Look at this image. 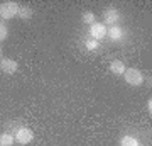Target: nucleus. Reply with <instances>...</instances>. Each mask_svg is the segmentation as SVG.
Instances as JSON below:
<instances>
[{
	"mask_svg": "<svg viewBox=\"0 0 152 146\" xmlns=\"http://www.w3.org/2000/svg\"><path fill=\"white\" fill-rule=\"evenodd\" d=\"M20 5L17 2H2L0 4V17L2 19H12V17H17V12H19Z\"/></svg>",
	"mask_w": 152,
	"mask_h": 146,
	"instance_id": "nucleus-1",
	"label": "nucleus"
},
{
	"mask_svg": "<svg viewBox=\"0 0 152 146\" xmlns=\"http://www.w3.org/2000/svg\"><path fill=\"white\" fill-rule=\"evenodd\" d=\"M124 78H125V82L132 87H139V85H142V82H144L142 71L135 70V68H127V70L124 71Z\"/></svg>",
	"mask_w": 152,
	"mask_h": 146,
	"instance_id": "nucleus-2",
	"label": "nucleus"
},
{
	"mask_svg": "<svg viewBox=\"0 0 152 146\" xmlns=\"http://www.w3.org/2000/svg\"><path fill=\"white\" fill-rule=\"evenodd\" d=\"M120 19H122V16H120V12L115 9V7H107L103 12V21L105 24H110V27L112 26H118Z\"/></svg>",
	"mask_w": 152,
	"mask_h": 146,
	"instance_id": "nucleus-3",
	"label": "nucleus"
},
{
	"mask_svg": "<svg viewBox=\"0 0 152 146\" xmlns=\"http://www.w3.org/2000/svg\"><path fill=\"white\" fill-rule=\"evenodd\" d=\"M107 29H108V27L105 26V24L95 22V24L90 26V36H91V39H95V41H100V39L107 38Z\"/></svg>",
	"mask_w": 152,
	"mask_h": 146,
	"instance_id": "nucleus-4",
	"label": "nucleus"
},
{
	"mask_svg": "<svg viewBox=\"0 0 152 146\" xmlns=\"http://www.w3.org/2000/svg\"><path fill=\"white\" fill-rule=\"evenodd\" d=\"M34 139V133L29 127H19L15 131V141L20 145H29Z\"/></svg>",
	"mask_w": 152,
	"mask_h": 146,
	"instance_id": "nucleus-5",
	"label": "nucleus"
},
{
	"mask_svg": "<svg viewBox=\"0 0 152 146\" xmlns=\"http://www.w3.org/2000/svg\"><path fill=\"white\" fill-rule=\"evenodd\" d=\"M17 61L10 60V58H2L0 60V70L4 71V73H7V75H14L17 71Z\"/></svg>",
	"mask_w": 152,
	"mask_h": 146,
	"instance_id": "nucleus-6",
	"label": "nucleus"
},
{
	"mask_svg": "<svg viewBox=\"0 0 152 146\" xmlns=\"http://www.w3.org/2000/svg\"><path fill=\"white\" fill-rule=\"evenodd\" d=\"M107 34L110 36L112 41H118V39H122V36H124V31H122L120 26H112V27L107 29Z\"/></svg>",
	"mask_w": 152,
	"mask_h": 146,
	"instance_id": "nucleus-7",
	"label": "nucleus"
},
{
	"mask_svg": "<svg viewBox=\"0 0 152 146\" xmlns=\"http://www.w3.org/2000/svg\"><path fill=\"white\" fill-rule=\"evenodd\" d=\"M127 70V66H125L124 61H118V60H115L110 63V71L112 73H115V75H124V71Z\"/></svg>",
	"mask_w": 152,
	"mask_h": 146,
	"instance_id": "nucleus-8",
	"label": "nucleus"
},
{
	"mask_svg": "<svg viewBox=\"0 0 152 146\" xmlns=\"http://www.w3.org/2000/svg\"><path fill=\"white\" fill-rule=\"evenodd\" d=\"M14 141H15V138L10 133H2L0 134V146H14Z\"/></svg>",
	"mask_w": 152,
	"mask_h": 146,
	"instance_id": "nucleus-9",
	"label": "nucleus"
},
{
	"mask_svg": "<svg viewBox=\"0 0 152 146\" xmlns=\"http://www.w3.org/2000/svg\"><path fill=\"white\" fill-rule=\"evenodd\" d=\"M17 17H20L22 21L31 19V17H32V9H31V7H20L19 12H17Z\"/></svg>",
	"mask_w": 152,
	"mask_h": 146,
	"instance_id": "nucleus-10",
	"label": "nucleus"
},
{
	"mask_svg": "<svg viewBox=\"0 0 152 146\" xmlns=\"http://www.w3.org/2000/svg\"><path fill=\"white\" fill-rule=\"evenodd\" d=\"M120 146H139V141L134 136H124L120 141Z\"/></svg>",
	"mask_w": 152,
	"mask_h": 146,
	"instance_id": "nucleus-11",
	"label": "nucleus"
},
{
	"mask_svg": "<svg viewBox=\"0 0 152 146\" xmlns=\"http://www.w3.org/2000/svg\"><path fill=\"white\" fill-rule=\"evenodd\" d=\"M83 22H85V24H90V26H91V24H95V14H93V12H85V14H83Z\"/></svg>",
	"mask_w": 152,
	"mask_h": 146,
	"instance_id": "nucleus-12",
	"label": "nucleus"
},
{
	"mask_svg": "<svg viewBox=\"0 0 152 146\" xmlns=\"http://www.w3.org/2000/svg\"><path fill=\"white\" fill-rule=\"evenodd\" d=\"M85 46H86L88 51H95V49H98V41H95V39H86Z\"/></svg>",
	"mask_w": 152,
	"mask_h": 146,
	"instance_id": "nucleus-13",
	"label": "nucleus"
},
{
	"mask_svg": "<svg viewBox=\"0 0 152 146\" xmlns=\"http://www.w3.org/2000/svg\"><path fill=\"white\" fill-rule=\"evenodd\" d=\"M7 36H9V29H7L5 24H2V22H0V43H2V41H5Z\"/></svg>",
	"mask_w": 152,
	"mask_h": 146,
	"instance_id": "nucleus-14",
	"label": "nucleus"
},
{
	"mask_svg": "<svg viewBox=\"0 0 152 146\" xmlns=\"http://www.w3.org/2000/svg\"><path fill=\"white\" fill-rule=\"evenodd\" d=\"M147 110H149V114L152 112V100L149 99V102H147Z\"/></svg>",
	"mask_w": 152,
	"mask_h": 146,
	"instance_id": "nucleus-15",
	"label": "nucleus"
},
{
	"mask_svg": "<svg viewBox=\"0 0 152 146\" xmlns=\"http://www.w3.org/2000/svg\"><path fill=\"white\" fill-rule=\"evenodd\" d=\"M2 53H4V51H2V46H0V60H2Z\"/></svg>",
	"mask_w": 152,
	"mask_h": 146,
	"instance_id": "nucleus-16",
	"label": "nucleus"
}]
</instances>
